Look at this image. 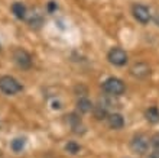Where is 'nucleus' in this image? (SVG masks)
I'll return each instance as SVG.
<instances>
[{"label":"nucleus","mask_w":159,"mask_h":158,"mask_svg":"<svg viewBox=\"0 0 159 158\" xmlns=\"http://www.w3.org/2000/svg\"><path fill=\"white\" fill-rule=\"evenodd\" d=\"M65 151L70 152V154H77V152L80 151V145L74 141H70L67 145H65Z\"/></svg>","instance_id":"15"},{"label":"nucleus","mask_w":159,"mask_h":158,"mask_svg":"<svg viewBox=\"0 0 159 158\" xmlns=\"http://www.w3.org/2000/svg\"><path fill=\"white\" fill-rule=\"evenodd\" d=\"M151 145L153 150L159 151V133H155V135L151 138Z\"/></svg>","instance_id":"16"},{"label":"nucleus","mask_w":159,"mask_h":158,"mask_svg":"<svg viewBox=\"0 0 159 158\" xmlns=\"http://www.w3.org/2000/svg\"><path fill=\"white\" fill-rule=\"evenodd\" d=\"M145 117H146L148 122L151 123H158L159 122V110L156 108H149L145 112Z\"/></svg>","instance_id":"11"},{"label":"nucleus","mask_w":159,"mask_h":158,"mask_svg":"<svg viewBox=\"0 0 159 158\" xmlns=\"http://www.w3.org/2000/svg\"><path fill=\"white\" fill-rule=\"evenodd\" d=\"M0 90L7 96H15L23 90L22 84L12 75H2L0 77Z\"/></svg>","instance_id":"1"},{"label":"nucleus","mask_w":159,"mask_h":158,"mask_svg":"<svg viewBox=\"0 0 159 158\" xmlns=\"http://www.w3.org/2000/svg\"><path fill=\"white\" fill-rule=\"evenodd\" d=\"M42 22H43V19H42L41 15H39V13H34V15L29 17L28 23H29L32 28H39V26L42 25Z\"/></svg>","instance_id":"13"},{"label":"nucleus","mask_w":159,"mask_h":158,"mask_svg":"<svg viewBox=\"0 0 159 158\" xmlns=\"http://www.w3.org/2000/svg\"><path fill=\"white\" fill-rule=\"evenodd\" d=\"M55 7H57V6H55V3H52V2H51V3L48 4V9H49V12H52V10H54Z\"/></svg>","instance_id":"18"},{"label":"nucleus","mask_w":159,"mask_h":158,"mask_svg":"<svg viewBox=\"0 0 159 158\" xmlns=\"http://www.w3.org/2000/svg\"><path fill=\"white\" fill-rule=\"evenodd\" d=\"M13 61L22 70H29L30 67H32V57L23 48H16V50L13 51Z\"/></svg>","instance_id":"4"},{"label":"nucleus","mask_w":159,"mask_h":158,"mask_svg":"<svg viewBox=\"0 0 159 158\" xmlns=\"http://www.w3.org/2000/svg\"><path fill=\"white\" fill-rule=\"evenodd\" d=\"M93 110H94V116H96L97 119H107V116H109V110H106V109L101 108V106H96Z\"/></svg>","instance_id":"14"},{"label":"nucleus","mask_w":159,"mask_h":158,"mask_svg":"<svg viewBox=\"0 0 159 158\" xmlns=\"http://www.w3.org/2000/svg\"><path fill=\"white\" fill-rule=\"evenodd\" d=\"M103 90L110 96H120L125 93L126 86L117 77H109V79L103 83Z\"/></svg>","instance_id":"2"},{"label":"nucleus","mask_w":159,"mask_h":158,"mask_svg":"<svg viewBox=\"0 0 159 158\" xmlns=\"http://www.w3.org/2000/svg\"><path fill=\"white\" fill-rule=\"evenodd\" d=\"M0 51H2V45H0Z\"/></svg>","instance_id":"19"},{"label":"nucleus","mask_w":159,"mask_h":158,"mask_svg":"<svg viewBox=\"0 0 159 158\" xmlns=\"http://www.w3.org/2000/svg\"><path fill=\"white\" fill-rule=\"evenodd\" d=\"M149 144H151V139L143 135V133H138L132 138L130 141V150L133 151L134 154H139V155H143L146 154L148 150H149Z\"/></svg>","instance_id":"3"},{"label":"nucleus","mask_w":159,"mask_h":158,"mask_svg":"<svg viewBox=\"0 0 159 158\" xmlns=\"http://www.w3.org/2000/svg\"><path fill=\"white\" fill-rule=\"evenodd\" d=\"M130 74L139 80H143V79H146V77H149L151 67L145 63H136L130 67Z\"/></svg>","instance_id":"6"},{"label":"nucleus","mask_w":159,"mask_h":158,"mask_svg":"<svg viewBox=\"0 0 159 158\" xmlns=\"http://www.w3.org/2000/svg\"><path fill=\"white\" fill-rule=\"evenodd\" d=\"M25 145H26L25 138H15L12 141V144H10V148H12L15 152H20V151L25 148Z\"/></svg>","instance_id":"12"},{"label":"nucleus","mask_w":159,"mask_h":158,"mask_svg":"<svg viewBox=\"0 0 159 158\" xmlns=\"http://www.w3.org/2000/svg\"><path fill=\"white\" fill-rule=\"evenodd\" d=\"M146 158H159V151L152 150V152H149Z\"/></svg>","instance_id":"17"},{"label":"nucleus","mask_w":159,"mask_h":158,"mask_svg":"<svg viewBox=\"0 0 159 158\" xmlns=\"http://www.w3.org/2000/svg\"><path fill=\"white\" fill-rule=\"evenodd\" d=\"M133 16L136 21L143 23V25L151 21V12H149V9H148L146 6H143V4H136V6H133Z\"/></svg>","instance_id":"7"},{"label":"nucleus","mask_w":159,"mask_h":158,"mask_svg":"<svg viewBox=\"0 0 159 158\" xmlns=\"http://www.w3.org/2000/svg\"><path fill=\"white\" fill-rule=\"evenodd\" d=\"M107 60H109L113 65L121 67L127 63V54H126V51L121 50V48H111V50L109 51V54H107Z\"/></svg>","instance_id":"5"},{"label":"nucleus","mask_w":159,"mask_h":158,"mask_svg":"<svg viewBox=\"0 0 159 158\" xmlns=\"http://www.w3.org/2000/svg\"><path fill=\"white\" fill-rule=\"evenodd\" d=\"M10 9H12V13L17 19H25L26 17V6L22 2H15Z\"/></svg>","instance_id":"9"},{"label":"nucleus","mask_w":159,"mask_h":158,"mask_svg":"<svg viewBox=\"0 0 159 158\" xmlns=\"http://www.w3.org/2000/svg\"><path fill=\"white\" fill-rule=\"evenodd\" d=\"M77 109H78L81 113H88L94 109V106H93V103L87 97H80V99L77 100Z\"/></svg>","instance_id":"10"},{"label":"nucleus","mask_w":159,"mask_h":158,"mask_svg":"<svg viewBox=\"0 0 159 158\" xmlns=\"http://www.w3.org/2000/svg\"><path fill=\"white\" fill-rule=\"evenodd\" d=\"M107 123L111 129H121L125 126V117L121 116L120 113H109Z\"/></svg>","instance_id":"8"}]
</instances>
